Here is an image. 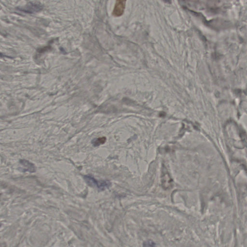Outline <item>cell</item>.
<instances>
[{"label":"cell","instance_id":"1","mask_svg":"<svg viewBox=\"0 0 247 247\" xmlns=\"http://www.w3.org/2000/svg\"><path fill=\"white\" fill-rule=\"evenodd\" d=\"M84 179L86 183L91 187H96L100 190H104L109 188L111 186V183L108 181H98L91 176L86 175Z\"/></svg>","mask_w":247,"mask_h":247},{"label":"cell","instance_id":"2","mask_svg":"<svg viewBox=\"0 0 247 247\" xmlns=\"http://www.w3.org/2000/svg\"><path fill=\"white\" fill-rule=\"evenodd\" d=\"M127 0H117L113 15L116 17H121L123 15L125 10Z\"/></svg>","mask_w":247,"mask_h":247},{"label":"cell","instance_id":"3","mask_svg":"<svg viewBox=\"0 0 247 247\" xmlns=\"http://www.w3.org/2000/svg\"><path fill=\"white\" fill-rule=\"evenodd\" d=\"M162 186L164 189L168 190L173 185V181L166 170H162L161 175Z\"/></svg>","mask_w":247,"mask_h":247},{"label":"cell","instance_id":"4","mask_svg":"<svg viewBox=\"0 0 247 247\" xmlns=\"http://www.w3.org/2000/svg\"><path fill=\"white\" fill-rule=\"evenodd\" d=\"M20 163L22 166H24V170L26 172H34L36 171V167L34 164L28 161V160L22 159L20 160Z\"/></svg>","mask_w":247,"mask_h":247},{"label":"cell","instance_id":"5","mask_svg":"<svg viewBox=\"0 0 247 247\" xmlns=\"http://www.w3.org/2000/svg\"><path fill=\"white\" fill-rule=\"evenodd\" d=\"M106 141L105 137H101L99 138L95 139L92 141V144L94 146H98L100 145L104 144Z\"/></svg>","mask_w":247,"mask_h":247},{"label":"cell","instance_id":"6","mask_svg":"<svg viewBox=\"0 0 247 247\" xmlns=\"http://www.w3.org/2000/svg\"><path fill=\"white\" fill-rule=\"evenodd\" d=\"M164 2L166 3H171L172 0H163Z\"/></svg>","mask_w":247,"mask_h":247}]
</instances>
